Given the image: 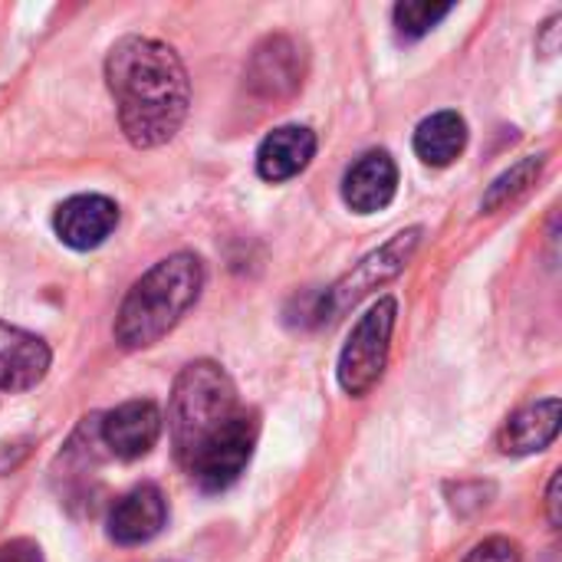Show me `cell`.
Instances as JSON below:
<instances>
[{"label": "cell", "instance_id": "1", "mask_svg": "<svg viewBox=\"0 0 562 562\" xmlns=\"http://www.w3.org/2000/svg\"><path fill=\"white\" fill-rule=\"evenodd\" d=\"M105 82L119 125L135 148H158L178 135L191 105L181 56L151 36H122L105 56Z\"/></svg>", "mask_w": 562, "mask_h": 562}, {"label": "cell", "instance_id": "2", "mask_svg": "<svg viewBox=\"0 0 562 562\" xmlns=\"http://www.w3.org/2000/svg\"><path fill=\"white\" fill-rule=\"evenodd\" d=\"M204 290V263L194 254H171L142 273L125 293L115 316L122 349H148L161 342Z\"/></svg>", "mask_w": 562, "mask_h": 562}, {"label": "cell", "instance_id": "3", "mask_svg": "<svg viewBox=\"0 0 562 562\" xmlns=\"http://www.w3.org/2000/svg\"><path fill=\"white\" fill-rule=\"evenodd\" d=\"M240 412L244 408L237 402V389L217 362L201 359L181 369L168 405V425L178 461L188 468L191 458L204 445H211Z\"/></svg>", "mask_w": 562, "mask_h": 562}, {"label": "cell", "instance_id": "4", "mask_svg": "<svg viewBox=\"0 0 562 562\" xmlns=\"http://www.w3.org/2000/svg\"><path fill=\"white\" fill-rule=\"evenodd\" d=\"M395 323H398L395 296H379L366 310V316L356 323V329L349 333V339L339 352V369H336L346 395L362 398L379 385V379L385 375V366H389Z\"/></svg>", "mask_w": 562, "mask_h": 562}, {"label": "cell", "instance_id": "5", "mask_svg": "<svg viewBox=\"0 0 562 562\" xmlns=\"http://www.w3.org/2000/svg\"><path fill=\"white\" fill-rule=\"evenodd\" d=\"M425 231L422 227H408L402 234H395L389 244H382L379 250H372L362 263H356L342 280H336L316 303V323H336L339 316H346L356 303H362L369 293L382 290L385 283H392L408 260L418 254Z\"/></svg>", "mask_w": 562, "mask_h": 562}, {"label": "cell", "instance_id": "6", "mask_svg": "<svg viewBox=\"0 0 562 562\" xmlns=\"http://www.w3.org/2000/svg\"><path fill=\"white\" fill-rule=\"evenodd\" d=\"M257 435H260V425H257V415L254 412H240L211 445H204L191 464L184 468L191 474V481L204 491V494H221L227 491L240 474L244 468L250 464L254 458V445H257Z\"/></svg>", "mask_w": 562, "mask_h": 562}, {"label": "cell", "instance_id": "7", "mask_svg": "<svg viewBox=\"0 0 562 562\" xmlns=\"http://www.w3.org/2000/svg\"><path fill=\"white\" fill-rule=\"evenodd\" d=\"M99 422V438L102 445L119 458V461H135L145 458L158 438H161V408L148 398L125 402L112 408L109 415L95 418Z\"/></svg>", "mask_w": 562, "mask_h": 562}, {"label": "cell", "instance_id": "8", "mask_svg": "<svg viewBox=\"0 0 562 562\" xmlns=\"http://www.w3.org/2000/svg\"><path fill=\"white\" fill-rule=\"evenodd\" d=\"M119 227V204L105 194H72L53 214L56 237L72 250H95Z\"/></svg>", "mask_w": 562, "mask_h": 562}, {"label": "cell", "instance_id": "9", "mask_svg": "<svg viewBox=\"0 0 562 562\" xmlns=\"http://www.w3.org/2000/svg\"><path fill=\"white\" fill-rule=\"evenodd\" d=\"M303 82V49L290 36H267L247 63V89L260 99H286Z\"/></svg>", "mask_w": 562, "mask_h": 562}, {"label": "cell", "instance_id": "10", "mask_svg": "<svg viewBox=\"0 0 562 562\" xmlns=\"http://www.w3.org/2000/svg\"><path fill=\"white\" fill-rule=\"evenodd\" d=\"M168 520L165 494L155 484H138L115 501L109 514V540L119 547H142L161 533Z\"/></svg>", "mask_w": 562, "mask_h": 562}, {"label": "cell", "instance_id": "11", "mask_svg": "<svg viewBox=\"0 0 562 562\" xmlns=\"http://www.w3.org/2000/svg\"><path fill=\"white\" fill-rule=\"evenodd\" d=\"M49 346L10 323H0V392H30L49 372Z\"/></svg>", "mask_w": 562, "mask_h": 562}, {"label": "cell", "instance_id": "12", "mask_svg": "<svg viewBox=\"0 0 562 562\" xmlns=\"http://www.w3.org/2000/svg\"><path fill=\"white\" fill-rule=\"evenodd\" d=\"M398 191V165L385 148L366 151L342 178V201L356 214H375L392 204Z\"/></svg>", "mask_w": 562, "mask_h": 562}, {"label": "cell", "instance_id": "13", "mask_svg": "<svg viewBox=\"0 0 562 562\" xmlns=\"http://www.w3.org/2000/svg\"><path fill=\"white\" fill-rule=\"evenodd\" d=\"M313 155H316V135L306 125L273 128L257 148V175L273 184L290 181L300 171H306Z\"/></svg>", "mask_w": 562, "mask_h": 562}, {"label": "cell", "instance_id": "14", "mask_svg": "<svg viewBox=\"0 0 562 562\" xmlns=\"http://www.w3.org/2000/svg\"><path fill=\"white\" fill-rule=\"evenodd\" d=\"M560 398H543V402H537V405H527V408H520V412L501 428L497 445H501L504 454H514V458L547 451V448L557 441V435H560Z\"/></svg>", "mask_w": 562, "mask_h": 562}, {"label": "cell", "instance_id": "15", "mask_svg": "<svg viewBox=\"0 0 562 562\" xmlns=\"http://www.w3.org/2000/svg\"><path fill=\"white\" fill-rule=\"evenodd\" d=\"M468 148V122L454 109L428 115L415 128V151L431 168H448Z\"/></svg>", "mask_w": 562, "mask_h": 562}, {"label": "cell", "instance_id": "16", "mask_svg": "<svg viewBox=\"0 0 562 562\" xmlns=\"http://www.w3.org/2000/svg\"><path fill=\"white\" fill-rule=\"evenodd\" d=\"M543 165H547V155H530V158L517 161L510 171H504V175L487 188V194H484V201H481V211H484V214H494V211L514 204L517 198H524V194L537 184Z\"/></svg>", "mask_w": 562, "mask_h": 562}, {"label": "cell", "instance_id": "17", "mask_svg": "<svg viewBox=\"0 0 562 562\" xmlns=\"http://www.w3.org/2000/svg\"><path fill=\"white\" fill-rule=\"evenodd\" d=\"M451 13V3H431V0H402L395 3L392 16L405 40H418L428 30H435Z\"/></svg>", "mask_w": 562, "mask_h": 562}, {"label": "cell", "instance_id": "18", "mask_svg": "<svg viewBox=\"0 0 562 562\" xmlns=\"http://www.w3.org/2000/svg\"><path fill=\"white\" fill-rule=\"evenodd\" d=\"M464 562H520V547L507 537H491L477 543Z\"/></svg>", "mask_w": 562, "mask_h": 562}, {"label": "cell", "instance_id": "19", "mask_svg": "<svg viewBox=\"0 0 562 562\" xmlns=\"http://www.w3.org/2000/svg\"><path fill=\"white\" fill-rule=\"evenodd\" d=\"M0 562H43V553L30 540H10L0 547Z\"/></svg>", "mask_w": 562, "mask_h": 562}, {"label": "cell", "instance_id": "20", "mask_svg": "<svg viewBox=\"0 0 562 562\" xmlns=\"http://www.w3.org/2000/svg\"><path fill=\"white\" fill-rule=\"evenodd\" d=\"M537 49H540L543 56H553V53L560 49V16H550V20L543 23V30H540V36H537Z\"/></svg>", "mask_w": 562, "mask_h": 562}, {"label": "cell", "instance_id": "21", "mask_svg": "<svg viewBox=\"0 0 562 562\" xmlns=\"http://www.w3.org/2000/svg\"><path fill=\"white\" fill-rule=\"evenodd\" d=\"M560 487H562V477L560 474H553V477H550V487H547V517H550V527H560L562 524Z\"/></svg>", "mask_w": 562, "mask_h": 562}]
</instances>
